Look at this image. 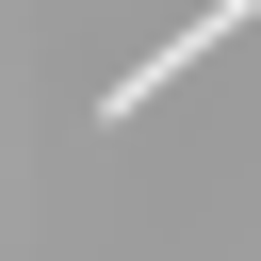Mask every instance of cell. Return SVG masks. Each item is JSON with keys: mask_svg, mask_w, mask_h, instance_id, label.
Here are the masks:
<instances>
[{"mask_svg": "<svg viewBox=\"0 0 261 261\" xmlns=\"http://www.w3.org/2000/svg\"><path fill=\"white\" fill-rule=\"evenodd\" d=\"M245 16H261V0H196V16H179V33H163V49H130V65H114V82H98V114H114V130H130V98H163V82H179V65H212V49H228V33H245Z\"/></svg>", "mask_w": 261, "mask_h": 261, "instance_id": "cell-1", "label": "cell"}]
</instances>
